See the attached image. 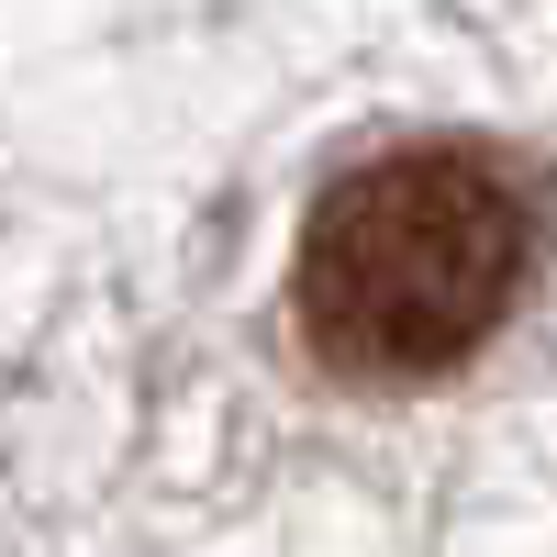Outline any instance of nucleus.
Here are the masks:
<instances>
[{
    "instance_id": "f257e3e1",
    "label": "nucleus",
    "mask_w": 557,
    "mask_h": 557,
    "mask_svg": "<svg viewBox=\"0 0 557 557\" xmlns=\"http://www.w3.org/2000/svg\"><path fill=\"white\" fill-rule=\"evenodd\" d=\"M557 235L546 168L502 134H401L312 190L290 323L357 391L457 380L524 312Z\"/></svg>"
}]
</instances>
